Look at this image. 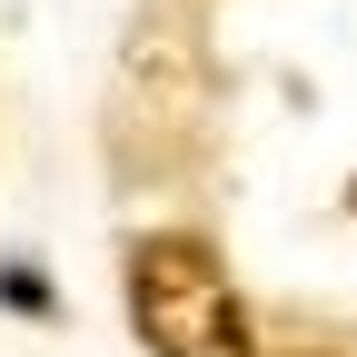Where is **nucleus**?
Masks as SVG:
<instances>
[{
    "label": "nucleus",
    "mask_w": 357,
    "mask_h": 357,
    "mask_svg": "<svg viewBox=\"0 0 357 357\" xmlns=\"http://www.w3.org/2000/svg\"><path fill=\"white\" fill-rule=\"evenodd\" d=\"M129 328H139L149 357H258L229 258L189 229H159L129 248Z\"/></svg>",
    "instance_id": "nucleus-1"
},
{
    "label": "nucleus",
    "mask_w": 357,
    "mask_h": 357,
    "mask_svg": "<svg viewBox=\"0 0 357 357\" xmlns=\"http://www.w3.org/2000/svg\"><path fill=\"white\" fill-rule=\"evenodd\" d=\"M278 357H347V347H278Z\"/></svg>",
    "instance_id": "nucleus-2"
}]
</instances>
